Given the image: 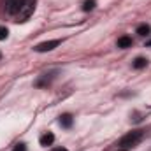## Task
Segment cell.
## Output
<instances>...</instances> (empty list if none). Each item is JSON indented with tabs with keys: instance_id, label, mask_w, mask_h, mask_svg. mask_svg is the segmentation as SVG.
<instances>
[{
	"instance_id": "3957f363",
	"label": "cell",
	"mask_w": 151,
	"mask_h": 151,
	"mask_svg": "<svg viewBox=\"0 0 151 151\" xmlns=\"http://www.w3.org/2000/svg\"><path fill=\"white\" fill-rule=\"evenodd\" d=\"M60 42H62V40H58V39H53V40H46V42H40V44H37L34 49H35L37 53H47V51H53L56 46H60Z\"/></svg>"
},
{
	"instance_id": "ba28073f",
	"label": "cell",
	"mask_w": 151,
	"mask_h": 151,
	"mask_svg": "<svg viewBox=\"0 0 151 151\" xmlns=\"http://www.w3.org/2000/svg\"><path fill=\"white\" fill-rule=\"evenodd\" d=\"M130 46H132V39L128 37V35H123V37L118 39V47L125 49V47H130Z\"/></svg>"
},
{
	"instance_id": "8992f818",
	"label": "cell",
	"mask_w": 151,
	"mask_h": 151,
	"mask_svg": "<svg viewBox=\"0 0 151 151\" xmlns=\"http://www.w3.org/2000/svg\"><path fill=\"white\" fill-rule=\"evenodd\" d=\"M39 142H40V146H44V148H47V146H51V144L55 142V135H53L51 132H47V134H44V135H40V139H39Z\"/></svg>"
},
{
	"instance_id": "4fadbf2b",
	"label": "cell",
	"mask_w": 151,
	"mask_h": 151,
	"mask_svg": "<svg viewBox=\"0 0 151 151\" xmlns=\"http://www.w3.org/2000/svg\"><path fill=\"white\" fill-rule=\"evenodd\" d=\"M14 151H27V148H25V144H18V146L14 148Z\"/></svg>"
},
{
	"instance_id": "7a4b0ae2",
	"label": "cell",
	"mask_w": 151,
	"mask_h": 151,
	"mask_svg": "<svg viewBox=\"0 0 151 151\" xmlns=\"http://www.w3.org/2000/svg\"><path fill=\"white\" fill-rule=\"evenodd\" d=\"M34 11H35V0H27L25 4H23V7L19 9V12L16 14L18 16V21H27L32 14H34Z\"/></svg>"
},
{
	"instance_id": "2e32d148",
	"label": "cell",
	"mask_w": 151,
	"mask_h": 151,
	"mask_svg": "<svg viewBox=\"0 0 151 151\" xmlns=\"http://www.w3.org/2000/svg\"><path fill=\"white\" fill-rule=\"evenodd\" d=\"M0 58H2V53H0Z\"/></svg>"
},
{
	"instance_id": "5bb4252c",
	"label": "cell",
	"mask_w": 151,
	"mask_h": 151,
	"mask_svg": "<svg viewBox=\"0 0 151 151\" xmlns=\"http://www.w3.org/2000/svg\"><path fill=\"white\" fill-rule=\"evenodd\" d=\"M53 151H69V150H65V148H56V150H53Z\"/></svg>"
},
{
	"instance_id": "7c38bea8",
	"label": "cell",
	"mask_w": 151,
	"mask_h": 151,
	"mask_svg": "<svg viewBox=\"0 0 151 151\" xmlns=\"http://www.w3.org/2000/svg\"><path fill=\"white\" fill-rule=\"evenodd\" d=\"M7 37H9V30L5 27H0V40H5Z\"/></svg>"
},
{
	"instance_id": "30bf717a",
	"label": "cell",
	"mask_w": 151,
	"mask_h": 151,
	"mask_svg": "<svg viewBox=\"0 0 151 151\" xmlns=\"http://www.w3.org/2000/svg\"><path fill=\"white\" fill-rule=\"evenodd\" d=\"M150 32H151L150 25H139V27H137V34L142 35V37H144V35H150Z\"/></svg>"
},
{
	"instance_id": "52a82bcc",
	"label": "cell",
	"mask_w": 151,
	"mask_h": 151,
	"mask_svg": "<svg viewBox=\"0 0 151 151\" xmlns=\"http://www.w3.org/2000/svg\"><path fill=\"white\" fill-rule=\"evenodd\" d=\"M72 121H74V118H72V114H62L60 116V125L63 127V128H70L72 127Z\"/></svg>"
},
{
	"instance_id": "5b68a950",
	"label": "cell",
	"mask_w": 151,
	"mask_h": 151,
	"mask_svg": "<svg viewBox=\"0 0 151 151\" xmlns=\"http://www.w3.org/2000/svg\"><path fill=\"white\" fill-rule=\"evenodd\" d=\"M55 74H56V70H53V72H49V74H44L42 77H39L37 81H35V86L39 88H42V86H47L53 79H55Z\"/></svg>"
},
{
	"instance_id": "6da1fadb",
	"label": "cell",
	"mask_w": 151,
	"mask_h": 151,
	"mask_svg": "<svg viewBox=\"0 0 151 151\" xmlns=\"http://www.w3.org/2000/svg\"><path fill=\"white\" fill-rule=\"evenodd\" d=\"M142 130H132V132H128V134H125L121 139H119V142H118V146L121 148L123 151L130 150V148H134V146H137L141 141H142Z\"/></svg>"
},
{
	"instance_id": "9c48e42d",
	"label": "cell",
	"mask_w": 151,
	"mask_h": 151,
	"mask_svg": "<svg viewBox=\"0 0 151 151\" xmlns=\"http://www.w3.org/2000/svg\"><path fill=\"white\" fill-rule=\"evenodd\" d=\"M146 65H148V60H146V58H142V56L135 58V60H134V63H132V67H134V69H137V70H139V69H144Z\"/></svg>"
},
{
	"instance_id": "277c9868",
	"label": "cell",
	"mask_w": 151,
	"mask_h": 151,
	"mask_svg": "<svg viewBox=\"0 0 151 151\" xmlns=\"http://www.w3.org/2000/svg\"><path fill=\"white\" fill-rule=\"evenodd\" d=\"M25 2L27 0H5V5H4L5 7V12L7 14H18Z\"/></svg>"
},
{
	"instance_id": "8fae6325",
	"label": "cell",
	"mask_w": 151,
	"mask_h": 151,
	"mask_svg": "<svg viewBox=\"0 0 151 151\" xmlns=\"http://www.w3.org/2000/svg\"><path fill=\"white\" fill-rule=\"evenodd\" d=\"M95 5H97V0H84V4H83V11H93L95 9Z\"/></svg>"
},
{
	"instance_id": "9a60e30c",
	"label": "cell",
	"mask_w": 151,
	"mask_h": 151,
	"mask_svg": "<svg viewBox=\"0 0 151 151\" xmlns=\"http://www.w3.org/2000/svg\"><path fill=\"white\" fill-rule=\"evenodd\" d=\"M146 46H151V39L148 40V42H146Z\"/></svg>"
}]
</instances>
